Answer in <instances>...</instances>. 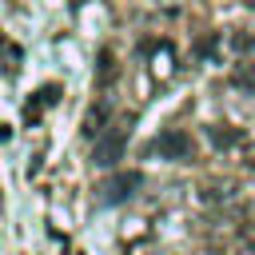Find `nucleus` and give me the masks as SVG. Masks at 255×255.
Instances as JSON below:
<instances>
[{
  "label": "nucleus",
  "instance_id": "13",
  "mask_svg": "<svg viewBox=\"0 0 255 255\" xmlns=\"http://www.w3.org/2000/svg\"><path fill=\"white\" fill-rule=\"evenodd\" d=\"M215 44H219V36H215V32H211V36H203V40L195 44V56H203V60H211V56H215Z\"/></svg>",
  "mask_w": 255,
  "mask_h": 255
},
{
  "label": "nucleus",
  "instance_id": "9",
  "mask_svg": "<svg viewBox=\"0 0 255 255\" xmlns=\"http://www.w3.org/2000/svg\"><path fill=\"white\" fill-rule=\"evenodd\" d=\"M0 60H4V72H8V76H16V72H20V64H24V48H20V44H12L4 32H0Z\"/></svg>",
  "mask_w": 255,
  "mask_h": 255
},
{
  "label": "nucleus",
  "instance_id": "5",
  "mask_svg": "<svg viewBox=\"0 0 255 255\" xmlns=\"http://www.w3.org/2000/svg\"><path fill=\"white\" fill-rule=\"evenodd\" d=\"M60 96H64V88H60V84H44V88L24 104V124H40V116H44L48 108H56V104H60Z\"/></svg>",
  "mask_w": 255,
  "mask_h": 255
},
{
  "label": "nucleus",
  "instance_id": "3",
  "mask_svg": "<svg viewBox=\"0 0 255 255\" xmlns=\"http://www.w3.org/2000/svg\"><path fill=\"white\" fill-rule=\"evenodd\" d=\"M143 183V175L139 171H116L112 179H104L100 183V199L104 203H124V199H131L135 195V187Z\"/></svg>",
  "mask_w": 255,
  "mask_h": 255
},
{
  "label": "nucleus",
  "instance_id": "1",
  "mask_svg": "<svg viewBox=\"0 0 255 255\" xmlns=\"http://www.w3.org/2000/svg\"><path fill=\"white\" fill-rule=\"evenodd\" d=\"M131 124L135 116H116L100 135H96V147H92V163L100 167H112L116 159H124V147H128V135H131Z\"/></svg>",
  "mask_w": 255,
  "mask_h": 255
},
{
  "label": "nucleus",
  "instance_id": "4",
  "mask_svg": "<svg viewBox=\"0 0 255 255\" xmlns=\"http://www.w3.org/2000/svg\"><path fill=\"white\" fill-rule=\"evenodd\" d=\"M143 52L151 56V76H155V80H171V76H175V48H171L167 40H147Z\"/></svg>",
  "mask_w": 255,
  "mask_h": 255
},
{
  "label": "nucleus",
  "instance_id": "11",
  "mask_svg": "<svg viewBox=\"0 0 255 255\" xmlns=\"http://www.w3.org/2000/svg\"><path fill=\"white\" fill-rule=\"evenodd\" d=\"M231 44H235L239 52H251V48H255V28H235V32H231Z\"/></svg>",
  "mask_w": 255,
  "mask_h": 255
},
{
  "label": "nucleus",
  "instance_id": "14",
  "mask_svg": "<svg viewBox=\"0 0 255 255\" xmlns=\"http://www.w3.org/2000/svg\"><path fill=\"white\" fill-rule=\"evenodd\" d=\"M131 255H143V243H139V247H131Z\"/></svg>",
  "mask_w": 255,
  "mask_h": 255
},
{
  "label": "nucleus",
  "instance_id": "7",
  "mask_svg": "<svg viewBox=\"0 0 255 255\" xmlns=\"http://www.w3.org/2000/svg\"><path fill=\"white\" fill-rule=\"evenodd\" d=\"M108 124H112V104H108V100H100V104H92V108H88V116H84V128H80V131H84L88 139H96Z\"/></svg>",
  "mask_w": 255,
  "mask_h": 255
},
{
  "label": "nucleus",
  "instance_id": "2",
  "mask_svg": "<svg viewBox=\"0 0 255 255\" xmlns=\"http://www.w3.org/2000/svg\"><path fill=\"white\" fill-rule=\"evenodd\" d=\"M147 151L159 155V159H191V155H195V139H191L183 128H163V131L147 143Z\"/></svg>",
  "mask_w": 255,
  "mask_h": 255
},
{
  "label": "nucleus",
  "instance_id": "15",
  "mask_svg": "<svg viewBox=\"0 0 255 255\" xmlns=\"http://www.w3.org/2000/svg\"><path fill=\"white\" fill-rule=\"evenodd\" d=\"M247 4H251V8H255V0H247Z\"/></svg>",
  "mask_w": 255,
  "mask_h": 255
},
{
  "label": "nucleus",
  "instance_id": "8",
  "mask_svg": "<svg viewBox=\"0 0 255 255\" xmlns=\"http://www.w3.org/2000/svg\"><path fill=\"white\" fill-rule=\"evenodd\" d=\"M116 80H120V60H116L112 48H104V52H100V68H96V84H100V88H112Z\"/></svg>",
  "mask_w": 255,
  "mask_h": 255
},
{
  "label": "nucleus",
  "instance_id": "6",
  "mask_svg": "<svg viewBox=\"0 0 255 255\" xmlns=\"http://www.w3.org/2000/svg\"><path fill=\"white\" fill-rule=\"evenodd\" d=\"M207 139H211L219 151H231V147H243V143H247V131L231 128V124H211V128H207Z\"/></svg>",
  "mask_w": 255,
  "mask_h": 255
},
{
  "label": "nucleus",
  "instance_id": "12",
  "mask_svg": "<svg viewBox=\"0 0 255 255\" xmlns=\"http://www.w3.org/2000/svg\"><path fill=\"white\" fill-rule=\"evenodd\" d=\"M231 80H235L239 88H251V92H255V64H239Z\"/></svg>",
  "mask_w": 255,
  "mask_h": 255
},
{
  "label": "nucleus",
  "instance_id": "10",
  "mask_svg": "<svg viewBox=\"0 0 255 255\" xmlns=\"http://www.w3.org/2000/svg\"><path fill=\"white\" fill-rule=\"evenodd\" d=\"M231 191H235V183H231V179H223V183H219V179H211V183H203V199H207V203H219V199H231Z\"/></svg>",
  "mask_w": 255,
  "mask_h": 255
}]
</instances>
